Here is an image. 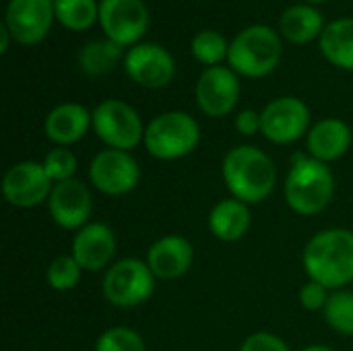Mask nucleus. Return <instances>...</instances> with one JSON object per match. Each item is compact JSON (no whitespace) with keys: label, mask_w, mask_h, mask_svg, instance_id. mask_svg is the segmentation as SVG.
I'll use <instances>...</instances> for the list:
<instances>
[{"label":"nucleus","mask_w":353,"mask_h":351,"mask_svg":"<svg viewBox=\"0 0 353 351\" xmlns=\"http://www.w3.org/2000/svg\"><path fill=\"white\" fill-rule=\"evenodd\" d=\"M221 176L230 194L246 205L263 203L277 184V168L273 159L252 145H240L225 153Z\"/></svg>","instance_id":"1"},{"label":"nucleus","mask_w":353,"mask_h":351,"mask_svg":"<svg viewBox=\"0 0 353 351\" xmlns=\"http://www.w3.org/2000/svg\"><path fill=\"white\" fill-rule=\"evenodd\" d=\"M302 263L310 281L329 290H341L353 281V232L331 228L312 236L304 248Z\"/></svg>","instance_id":"2"},{"label":"nucleus","mask_w":353,"mask_h":351,"mask_svg":"<svg viewBox=\"0 0 353 351\" xmlns=\"http://www.w3.org/2000/svg\"><path fill=\"white\" fill-rule=\"evenodd\" d=\"M283 192L290 209L298 215H319L333 201L335 176L329 163H323L308 153H294Z\"/></svg>","instance_id":"3"},{"label":"nucleus","mask_w":353,"mask_h":351,"mask_svg":"<svg viewBox=\"0 0 353 351\" xmlns=\"http://www.w3.org/2000/svg\"><path fill=\"white\" fill-rule=\"evenodd\" d=\"M281 60V39L267 25L246 27L230 43L228 62L236 74L261 79L277 68Z\"/></svg>","instance_id":"4"},{"label":"nucleus","mask_w":353,"mask_h":351,"mask_svg":"<svg viewBox=\"0 0 353 351\" xmlns=\"http://www.w3.org/2000/svg\"><path fill=\"white\" fill-rule=\"evenodd\" d=\"M201 141L196 120L186 112H165L155 116L147 128L143 145L155 159L174 161L190 155Z\"/></svg>","instance_id":"5"},{"label":"nucleus","mask_w":353,"mask_h":351,"mask_svg":"<svg viewBox=\"0 0 353 351\" xmlns=\"http://www.w3.org/2000/svg\"><path fill=\"white\" fill-rule=\"evenodd\" d=\"M155 292V275L147 261L120 259L103 275V296L112 306L134 308L145 304Z\"/></svg>","instance_id":"6"},{"label":"nucleus","mask_w":353,"mask_h":351,"mask_svg":"<svg viewBox=\"0 0 353 351\" xmlns=\"http://www.w3.org/2000/svg\"><path fill=\"white\" fill-rule=\"evenodd\" d=\"M93 130L108 149L130 151L145 139V124L139 112L120 99H105L93 112Z\"/></svg>","instance_id":"7"},{"label":"nucleus","mask_w":353,"mask_h":351,"mask_svg":"<svg viewBox=\"0 0 353 351\" xmlns=\"http://www.w3.org/2000/svg\"><path fill=\"white\" fill-rule=\"evenodd\" d=\"M89 180L108 197H124L139 186L141 168L128 151L103 149L89 163Z\"/></svg>","instance_id":"8"},{"label":"nucleus","mask_w":353,"mask_h":351,"mask_svg":"<svg viewBox=\"0 0 353 351\" xmlns=\"http://www.w3.org/2000/svg\"><path fill=\"white\" fill-rule=\"evenodd\" d=\"M263 134L275 145H290L308 134L310 110L298 97H277L263 112Z\"/></svg>","instance_id":"9"},{"label":"nucleus","mask_w":353,"mask_h":351,"mask_svg":"<svg viewBox=\"0 0 353 351\" xmlns=\"http://www.w3.org/2000/svg\"><path fill=\"white\" fill-rule=\"evenodd\" d=\"M54 182L37 161H19L6 170L2 178L4 199L19 209H31L48 203Z\"/></svg>","instance_id":"10"},{"label":"nucleus","mask_w":353,"mask_h":351,"mask_svg":"<svg viewBox=\"0 0 353 351\" xmlns=\"http://www.w3.org/2000/svg\"><path fill=\"white\" fill-rule=\"evenodd\" d=\"M99 23L118 46L137 43L149 27V10L143 0H101Z\"/></svg>","instance_id":"11"},{"label":"nucleus","mask_w":353,"mask_h":351,"mask_svg":"<svg viewBox=\"0 0 353 351\" xmlns=\"http://www.w3.org/2000/svg\"><path fill=\"white\" fill-rule=\"evenodd\" d=\"M124 68L134 83L147 89H161L176 74L172 54L157 43L132 46L124 56Z\"/></svg>","instance_id":"12"},{"label":"nucleus","mask_w":353,"mask_h":351,"mask_svg":"<svg viewBox=\"0 0 353 351\" xmlns=\"http://www.w3.org/2000/svg\"><path fill=\"white\" fill-rule=\"evenodd\" d=\"M196 103L211 118L228 116L240 99V81L232 68L211 66L196 81Z\"/></svg>","instance_id":"13"},{"label":"nucleus","mask_w":353,"mask_h":351,"mask_svg":"<svg viewBox=\"0 0 353 351\" xmlns=\"http://www.w3.org/2000/svg\"><path fill=\"white\" fill-rule=\"evenodd\" d=\"M54 17V0H10L4 25L12 39L23 46H33L48 35Z\"/></svg>","instance_id":"14"},{"label":"nucleus","mask_w":353,"mask_h":351,"mask_svg":"<svg viewBox=\"0 0 353 351\" xmlns=\"http://www.w3.org/2000/svg\"><path fill=\"white\" fill-rule=\"evenodd\" d=\"M48 211L56 225L62 230H74L79 232L89 223L91 211H93V199L89 188L72 178L66 182H58L52 188V194L48 199Z\"/></svg>","instance_id":"15"},{"label":"nucleus","mask_w":353,"mask_h":351,"mask_svg":"<svg viewBox=\"0 0 353 351\" xmlns=\"http://www.w3.org/2000/svg\"><path fill=\"white\" fill-rule=\"evenodd\" d=\"M116 246L118 240L114 230L108 223L93 221L74 234L70 254L74 257V261L81 265L83 271L95 273L105 267L110 269L114 265L112 261L116 257Z\"/></svg>","instance_id":"16"},{"label":"nucleus","mask_w":353,"mask_h":351,"mask_svg":"<svg viewBox=\"0 0 353 351\" xmlns=\"http://www.w3.org/2000/svg\"><path fill=\"white\" fill-rule=\"evenodd\" d=\"M194 261L192 244L182 236H163L155 240L147 252V265L155 279L174 281L188 273Z\"/></svg>","instance_id":"17"},{"label":"nucleus","mask_w":353,"mask_h":351,"mask_svg":"<svg viewBox=\"0 0 353 351\" xmlns=\"http://www.w3.org/2000/svg\"><path fill=\"white\" fill-rule=\"evenodd\" d=\"M352 147V128L347 122L339 118H323L314 126H310L306 134V149L308 155L323 161L331 163L343 157Z\"/></svg>","instance_id":"18"},{"label":"nucleus","mask_w":353,"mask_h":351,"mask_svg":"<svg viewBox=\"0 0 353 351\" xmlns=\"http://www.w3.org/2000/svg\"><path fill=\"white\" fill-rule=\"evenodd\" d=\"M93 128V118L89 110L81 103H60L56 106L43 122L46 137L58 147H68L79 143L87 130Z\"/></svg>","instance_id":"19"},{"label":"nucleus","mask_w":353,"mask_h":351,"mask_svg":"<svg viewBox=\"0 0 353 351\" xmlns=\"http://www.w3.org/2000/svg\"><path fill=\"white\" fill-rule=\"evenodd\" d=\"M252 223V215H250V205L230 197L219 201L207 219L209 232L221 240V242H238L242 240Z\"/></svg>","instance_id":"20"},{"label":"nucleus","mask_w":353,"mask_h":351,"mask_svg":"<svg viewBox=\"0 0 353 351\" xmlns=\"http://www.w3.org/2000/svg\"><path fill=\"white\" fill-rule=\"evenodd\" d=\"M321 52L333 66L353 70V19H337L325 27Z\"/></svg>","instance_id":"21"},{"label":"nucleus","mask_w":353,"mask_h":351,"mask_svg":"<svg viewBox=\"0 0 353 351\" xmlns=\"http://www.w3.org/2000/svg\"><path fill=\"white\" fill-rule=\"evenodd\" d=\"M279 27H281V35L292 43H308L319 33L325 31L321 12L304 4L290 6L279 19Z\"/></svg>","instance_id":"22"},{"label":"nucleus","mask_w":353,"mask_h":351,"mask_svg":"<svg viewBox=\"0 0 353 351\" xmlns=\"http://www.w3.org/2000/svg\"><path fill=\"white\" fill-rule=\"evenodd\" d=\"M120 56H122V46L114 43L112 39H97V41H89L79 52V66L89 77H101L114 68Z\"/></svg>","instance_id":"23"},{"label":"nucleus","mask_w":353,"mask_h":351,"mask_svg":"<svg viewBox=\"0 0 353 351\" xmlns=\"http://www.w3.org/2000/svg\"><path fill=\"white\" fill-rule=\"evenodd\" d=\"M54 10L56 19L70 31H85L99 17L95 0H54Z\"/></svg>","instance_id":"24"},{"label":"nucleus","mask_w":353,"mask_h":351,"mask_svg":"<svg viewBox=\"0 0 353 351\" xmlns=\"http://www.w3.org/2000/svg\"><path fill=\"white\" fill-rule=\"evenodd\" d=\"M323 312H325L327 325L333 331L345 337H353V292L339 290L331 294Z\"/></svg>","instance_id":"25"},{"label":"nucleus","mask_w":353,"mask_h":351,"mask_svg":"<svg viewBox=\"0 0 353 351\" xmlns=\"http://www.w3.org/2000/svg\"><path fill=\"white\" fill-rule=\"evenodd\" d=\"M190 50H192V56L201 64H207L209 68L219 66V62L230 56V43L217 31H201V33H196L192 43H190Z\"/></svg>","instance_id":"26"},{"label":"nucleus","mask_w":353,"mask_h":351,"mask_svg":"<svg viewBox=\"0 0 353 351\" xmlns=\"http://www.w3.org/2000/svg\"><path fill=\"white\" fill-rule=\"evenodd\" d=\"M81 275H83V269L74 261V257L72 254H60V257H56L50 263L46 279H48V285L52 290H56V292H70V290H74L79 285Z\"/></svg>","instance_id":"27"},{"label":"nucleus","mask_w":353,"mask_h":351,"mask_svg":"<svg viewBox=\"0 0 353 351\" xmlns=\"http://www.w3.org/2000/svg\"><path fill=\"white\" fill-rule=\"evenodd\" d=\"M95 351H147V345L134 329L112 327L97 337Z\"/></svg>","instance_id":"28"},{"label":"nucleus","mask_w":353,"mask_h":351,"mask_svg":"<svg viewBox=\"0 0 353 351\" xmlns=\"http://www.w3.org/2000/svg\"><path fill=\"white\" fill-rule=\"evenodd\" d=\"M46 174L50 176V180L54 184L58 182H66L72 180L77 174V157L72 151H68V147H54L52 151L46 153L43 161H41Z\"/></svg>","instance_id":"29"},{"label":"nucleus","mask_w":353,"mask_h":351,"mask_svg":"<svg viewBox=\"0 0 353 351\" xmlns=\"http://www.w3.org/2000/svg\"><path fill=\"white\" fill-rule=\"evenodd\" d=\"M240 351H292L290 345L273 335V333H267V331H259V333H252L250 337L244 339V343L240 345Z\"/></svg>","instance_id":"30"},{"label":"nucleus","mask_w":353,"mask_h":351,"mask_svg":"<svg viewBox=\"0 0 353 351\" xmlns=\"http://www.w3.org/2000/svg\"><path fill=\"white\" fill-rule=\"evenodd\" d=\"M331 294H329V288H325L323 283H316V281H308L302 290H300V304L314 312V310H325L327 302H329Z\"/></svg>","instance_id":"31"},{"label":"nucleus","mask_w":353,"mask_h":351,"mask_svg":"<svg viewBox=\"0 0 353 351\" xmlns=\"http://www.w3.org/2000/svg\"><path fill=\"white\" fill-rule=\"evenodd\" d=\"M236 130L244 137H254L263 130V120H261V112L254 110H242L236 116Z\"/></svg>","instance_id":"32"},{"label":"nucleus","mask_w":353,"mask_h":351,"mask_svg":"<svg viewBox=\"0 0 353 351\" xmlns=\"http://www.w3.org/2000/svg\"><path fill=\"white\" fill-rule=\"evenodd\" d=\"M0 33H2V41H0V52L4 54V52H6V48H8V39H10L12 35H10V31H8V27H6V25H2Z\"/></svg>","instance_id":"33"},{"label":"nucleus","mask_w":353,"mask_h":351,"mask_svg":"<svg viewBox=\"0 0 353 351\" xmlns=\"http://www.w3.org/2000/svg\"><path fill=\"white\" fill-rule=\"evenodd\" d=\"M302 351H335L333 348H329V345H308V348H304Z\"/></svg>","instance_id":"34"},{"label":"nucleus","mask_w":353,"mask_h":351,"mask_svg":"<svg viewBox=\"0 0 353 351\" xmlns=\"http://www.w3.org/2000/svg\"><path fill=\"white\" fill-rule=\"evenodd\" d=\"M306 2H314L316 4V2H325V0H306Z\"/></svg>","instance_id":"35"}]
</instances>
